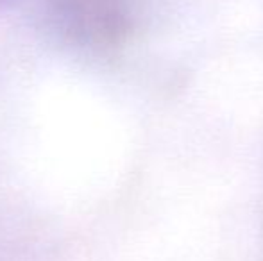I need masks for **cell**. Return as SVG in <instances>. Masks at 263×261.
Wrapping results in <instances>:
<instances>
[{
    "instance_id": "cell-1",
    "label": "cell",
    "mask_w": 263,
    "mask_h": 261,
    "mask_svg": "<svg viewBox=\"0 0 263 261\" xmlns=\"http://www.w3.org/2000/svg\"><path fill=\"white\" fill-rule=\"evenodd\" d=\"M59 31L83 47L118 45L133 27L127 0H52Z\"/></svg>"
}]
</instances>
